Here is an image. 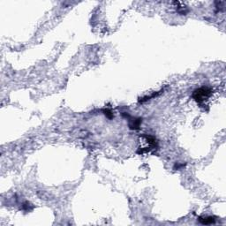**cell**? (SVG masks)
Instances as JSON below:
<instances>
[{"instance_id": "1", "label": "cell", "mask_w": 226, "mask_h": 226, "mask_svg": "<svg viewBox=\"0 0 226 226\" xmlns=\"http://www.w3.org/2000/svg\"><path fill=\"white\" fill-rule=\"evenodd\" d=\"M212 95V89L208 87H202L194 91L193 98L198 103H203L204 101L208 100L209 96Z\"/></svg>"}, {"instance_id": "2", "label": "cell", "mask_w": 226, "mask_h": 226, "mask_svg": "<svg viewBox=\"0 0 226 226\" xmlns=\"http://www.w3.org/2000/svg\"><path fill=\"white\" fill-rule=\"evenodd\" d=\"M141 123V118H131L129 119V127L132 130H138L140 128Z\"/></svg>"}, {"instance_id": "3", "label": "cell", "mask_w": 226, "mask_h": 226, "mask_svg": "<svg viewBox=\"0 0 226 226\" xmlns=\"http://www.w3.org/2000/svg\"><path fill=\"white\" fill-rule=\"evenodd\" d=\"M199 221H200V223H201L202 224H215V219H214V217H211V216L200 217Z\"/></svg>"}, {"instance_id": "4", "label": "cell", "mask_w": 226, "mask_h": 226, "mask_svg": "<svg viewBox=\"0 0 226 226\" xmlns=\"http://www.w3.org/2000/svg\"><path fill=\"white\" fill-rule=\"evenodd\" d=\"M104 114H105V116H107L109 118H113V114L112 112L111 111H109V110H106V111H104Z\"/></svg>"}]
</instances>
